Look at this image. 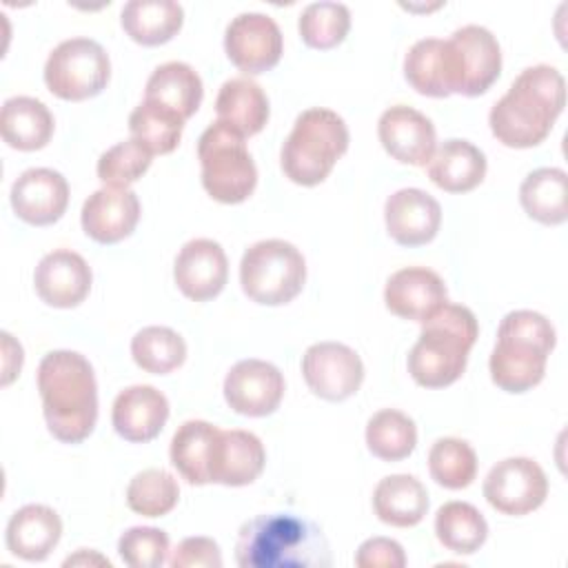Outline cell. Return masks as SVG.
<instances>
[{"instance_id":"7402d4cb","label":"cell","mask_w":568,"mask_h":568,"mask_svg":"<svg viewBox=\"0 0 568 568\" xmlns=\"http://www.w3.org/2000/svg\"><path fill=\"white\" fill-rule=\"evenodd\" d=\"M169 419V399L153 386L138 384L124 388L111 410L115 433L133 444L155 439Z\"/></svg>"},{"instance_id":"cb8c5ba5","label":"cell","mask_w":568,"mask_h":568,"mask_svg":"<svg viewBox=\"0 0 568 568\" xmlns=\"http://www.w3.org/2000/svg\"><path fill=\"white\" fill-rule=\"evenodd\" d=\"M7 548L27 561H42L62 537L60 515L42 504H29L16 510L7 524Z\"/></svg>"},{"instance_id":"d590c367","label":"cell","mask_w":568,"mask_h":568,"mask_svg":"<svg viewBox=\"0 0 568 568\" xmlns=\"http://www.w3.org/2000/svg\"><path fill=\"white\" fill-rule=\"evenodd\" d=\"M417 444L415 422L395 408L377 410L366 424V446L384 462L406 459Z\"/></svg>"},{"instance_id":"30bf717a","label":"cell","mask_w":568,"mask_h":568,"mask_svg":"<svg viewBox=\"0 0 568 568\" xmlns=\"http://www.w3.org/2000/svg\"><path fill=\"white\" fill-rule=\"evenodd\" d=\"M546 495V473L530 457L501 459L484 479V497L501 515H528L544 504Z\"/></svg>"},{"instance_id":"ba28073f","label":"cell","mask_w":568,"mask_h":568,"mask_svg":"<svg viewBox=\"0 0 568 568\" xmlns=\"http://www.w3.org/2000/svg\"><path fill=\"white\" fill-rule=\"evenodd\" d=\"M306 282L304 255L284 240L248 246L240 262L242 291L257 304L282 306L300 295Z\"/></svg>"},{"instance_id":"9c48e42d","label":"cell","mask_w":568,"mask_h":568,"mask_svg":"<svg viewBox=\"0 0 568 568\" xmlns=\"http://www.w3.org/2000/svg\"><path fill=\"white\" fill-rule=\"evenodd\" d=\"M109 75V55L102 44L91 38H71L60 42L44 64V82L49 91L71 102L102 93Z\"/></svg>"},{"instance_id":"d6a6232c","label":"cell","mask_w":568,"mask_h":568,"mask_svg":"<svg viewBox=\"0 0 568 568\" xmlns=\"http://www.w3.org/2000/svg\"><path fill=\"white\" fill-rule=\"evenodd\" d=\"M566 186L568 178L564 169L544 166L526 175L519 186V202L532 220L546 226L564 224L568 217Z\"/></svg>"},{"instance_id":"60d3db41","label":"cell","mask_w":568,"mask_h":568,"mask_svg":"<svg viewBox=\"0 0 568 568\" xmlns=\"http://www.w3.org/2000/svg\"><path fill=\"white\" fill-rule=\"evenodd\" d=\"M153 153L138 140H124L106 149L98 160V178L104 186L126 189L151 166Z\"/></svg>"},{"instance_id":"4316f807","label":"cell","mask_w":568,"mask_h":568,"mask_svg":"<svg viewBox=\"0 0 568 568\" xmlns=\"http://www.w3.org/2000/svg\"><path fill=\"white\" fill-rule=\"evenodd\" d=\"M0 133L11 149L38 151L47 146L53 135V115L44 102L29 95H16L2 104Z\"/></svg>"},{"instance_id":"7c38bea8","label":"cell","mask_w":568,"mask_h":568,"mask_svg":"<svg viewBox=\"0 0 568 568\" xmlns=\"http://www.w3.org/2000/svg\"><path fill=\"white\" fill-rule=\"evenodd\" d=\"M284 40L277 22L257 11L235 16L224 33L229 60L244 73L257 75L273 69L282 58Z\"/></svg>"},{"instance_id":"1f68e13d","label":"cell","mask_w":568,"mask_h":568,"mask_svg":"<svg viewBox=\"0 0 568 568\" xmlns=\"http://www.w3.org/2000/svg\"><path fill=\"white\" fill-rule=\"evenodd\" d=\"M202 80L186 62H164L146 80L144 100L158 102L189 120L202 102Z\"/></svg>"},{"instance_id":"d4e9b609","label":"cell","mask_w":568,"mask_h":568,"mask_svg":"<svg viewBox=\"0 0 568 568\" xmlns=\"http://www.w3.org/2000/svg\"><path fill=\"white\" fill-rule=\"evenodd\" d=\"M266 453L257 435L248 430H220L213 453L211 481L224 486H246L264 470Z\"/></svg>"},{"instance_id":"74e56055","label":"cell","mask_w":568,"mask_h":568,"mask_svg":"<svg viewBox=\"0 0 568 568\" xmlns=\"http://www.w3.org/2000/svg\"><path fill=\"white\" fill-rule=\"evenodd\" d=\"M430 477L450 490L466 488L477 475V455L473 446L457 437H442L428 453Z\"/></svg>"},{"instance_id":"8992f818","label":"cell","mask_w":568,"mask_h":568,"mask_svg":"<svg viewBox=\"0 0 568 568\" xmlns=\"http://www.w3.org/2000/svg\"><path fill=\"white\" fill-rule=\"evenodd\" d=\"M348 149V126L331 109L313 106L295 118L282 144V171L302 186H315L328 178L335 162Z\"/></svg>"},{"instance_id":"7a4b0ae2","label":"cell","mask_w":568,"mask_h":568,"mask_svg":"<svg viewBox=\"0 0 568 568\" xmlns=\"http://www.w3.org/2000/svg\"><path fill=\"white\" fill-rule=\"evenodd\" d=\"M38 390L51 435L80 444L98 422V384L89 359L75 351H51L38 366Z\"/></svg>"},{"instance_id":"f1b7e54d","label":"cell","mask_w":568,"mask_h":568,"mask_svg":"<svg viewBox=\"0 0 568 568\" xmlns=\"http://www.w3.org/2000/svg\"><path fill=\"white\" fill-rule=\"evenodd\" d=\"M373 508L379 521L397 528H410L426 517L428 493L413 475H388L375 486Z\"/></svg>"},{"instance_id":"8d00e7d4","label":"cell","mask_w":568,"mask_h":568,"mask_svg":"<svg viewBox=\"0 0 568 568\" xmlns=\"http://www.w3.org/2000/svg\"><path fill=\"white\" fill-rule=\"evenodd\" d=\"M133 362L153 375H166L184 364L186 344L169 326H146L131 339Z\"/></svg>"},{"instance_id":"4dcf8cb0","label":"cell","mask_w":568,"mask_h":568,"mask_svg":"<svg viewBox=\"0 0 568 568\" xmlns=\"http://www.w3.org/2000/svg\"><path fill=\"white\" fill-rule=\"evenodd\" d=\"M184 11L173 0H131L120 13L126 36L144 47L169 42L182 29Z\"/></svg>"},{"instance_id":"6da1fadb","label":"cell","mask_w":568,"mask_h":568,"mask_svg":"<svg viewBox=\"0 0 568 568\" xmlns=\"http://www.w3.org/2000/svg\"><path fill=\"white\" fill-rule=\"evenodd\" d=\"M564 104L566 82L561 73L550 64H535L524 69L493 104L488 124L504 146L530 149L548 138Z\"/></svg>"},{"instance_id":"83f0119b","label":"cell","mask_w":568,"mask_h":568,"mask_svg":"<svg viewBox=\"0 0 568 568\" xmlns=\"http://www.w3.org/2000/svg\"><path fill=\"white\" fill-rule=\"evenodd\" d=\"M220 428L204 419L184 422L171 439V464L195 486L211 484V466Z\"/></svg>"},{"instance_id":"f6af8a7d","label":"cell","mask_w":568,"mask_h":568,"mask_svg":"<svg viewBox=\"0 0 568 568\" xmlns=\"http://www.w3.org/2000/svg\"><path fill=\"white\" fill-rule=\"evenodd\" d=\"M2 386H9L22 368V346L2 331Z\"/></svg>"},{"instance_id":"f35d334b","label":"cell","mask_w":568,"mask_h":568,"mask_svg":"<svg viewBox=\"0 0 568 568\" xmlns=\"http://www.w3.org/2000/svg\"><path fill=\"white\" fill-rule=\"evenodd\" d=\"M302 40L311 49H333L344 42L351 29V11L342 2H311L297 20Z\"/></svg>"},{"instance_id":"277c9868","label":"cell","mask_w":568,"mask_h":568,"mask_svg":"<svg viewBox=\"0 0 568 568\" xmlns=\"http://www.w3.org/2000/svg\"><path fill=\"white\" fill-rule=\"evenodd\" d=\"M479 335L477 320L462 304H442L422 322V333L408 353V373L424 388H444L457 382Z\"/></svg>"},{"instance_id":"d6986e66","label":"cell","mask_w":568,"mask_h":568,"mask_svg":"<svg viewBox=\"0 0 568 568\" xmlns=\"http://www.w3.org/2000/svg\"><path fill=\"white\" fill-rule=\"evenodd\" d=\"M388 235L402 246L428 244L442 224L439 202L422 189H399L384 204Z\"/></svg>"},{"instance_id":"8fae6325","label":"cell","mask_w":568,"mask_h":568,"mask_svg":"<svg viewBox=\"0 0 568 568\" xmlns=\"http://www.w3.org/2000/svg\"><path fill=\"white\" fill-rule=\"evenodd\" d=\"M302 375L308 388L328 402H342L355 395L364 382L359 355L339 342H320L306 348Z\"/></svg>"},{"instance_id":"5bb4252c","label":"cell","mask_w":568,"mask_h":568,"mask_svg":"<svg viewBox=\"0 0 568 568\" xmlns=\"http://www.w3.org/2000/svg\"><path fill=\"white\" fill-rule=\"evenodd\" d=\"M404 75L422 95L446 98L462 91V64L450 40H417L404 58Z\"/></svg>"},{"instance_id":"ab89813d","label":"cell","mask_w":568,"mask_h":568,"mask_svg":"<svg viewBox=\"0 0 568 568\" xmlns=\"http://www.w3.org/2000/svg\"><path fill=\"white\" fill-rule=\"evenodd\" d=\"M178 499V481L162 468H146L138 473L126 486V504L142 517H162L175 508Z\"/></svg>"},{"instance_id":"bcb514c9","label":"cell","mask_w":568,"mask_h":568,"mask_svg":"<svg viewBox=\"0 0 568 568\" xmlns=\"http://www.w3.org/2000/svg\"><path fill=\"white\" fill-rule=\"evenodd\" d=\"M75 564H102V566H111L109 559L95 555V552H87V550H80L75 557H69L64 561V566H75Z\"/></svg>"},{"instance_id":"f546056e","label":"cell","mask_w":568,"mask_h":568,"mask_svg":"<svg viewBox=\"0 0 568 568\" xmlns=\"http://www.w3.org/2000/svg\"><path fill=\"white\" fill-rule=\"evenodd\" d=\"M217 120L237 133L255 135L268 120V98L251 78H231L220 87L215 100Z\"/></svg>"},{"instance_id":"ac0fdd59","label":"cell","mask_w":568,"mask_h":568,"mask_svg":"<svg viewBox=\"0 0 568 568\" xmlns=\"http://www.w3.org/2000/svg\"><path fill=\"white\" fill-rule=\"evenodd\" d=\"M91 282L93 275L87 260L67 248L47 253L33 273L36 293L44 304L55 308H73L84 302Z\"/></svg>"},{"instance_id":"3957f363","label":"cell","mask_w":568,"mask_h":568,"mask_svg":"<svg viewBox=\"0 0 568 568\" xmlns=\"http://www.w3.org/2000/svg\"><path fill=\"white\" fill-rule=\"evenodd\" d=\"M235 561L242 568H328L333 564L322 528L295 513H264L244 521Z\"/></svg>"},{"instance_id":"7bdbcfd3","label":"cell","mask_w":568,"mask_h":568,"mask_svg":"<svg viewBox=\"0 0 568 568\" xmlns=\"http://www.w3.org/2000/svg\"><path fill=\"white\" fill-rule=\"evenodd\" d=\"M171 568H220V546L209 537H186L178 544L169 559Z\"/></svg>"},{"instance_id":"484cf974","label":"cell","mask_w":568,"mask_h":568,"mask_svg":"<svg viewBox=\"0 0 568 568\" xmlns=\"http://www.w3.org/2000/svg\"><path fill=\"white\" fill-rule=\"evenodd\" d=\"M486 175V155L468 140H446L428 162V178L448 193L473 191Z\"/></svg>"},{"instance_id":"e575fe53","label":"cell","mask_w":568,"mask_h":568,"mask_svg":"<svg viewBox=\"0 0 568 568\" xmlns=\"http://www.w3.org/2000/svg\"><path fill=\"white\" fill-rule=\"evenodd\" d=\"M182 129H184L182 115L151 100L140 102L129 115V131L133 140L144 144L153 155L171 153L180 144Z\"/></svg>"},{"instance_id":"836d02e7","label":"cell","mask_w":568,"mask_h":568,"mask_svg":"<svg viewBox=\"0 0 568 568\" xmlns=\"http://www.w3.org/2000/svg\"><path fill=\"white\" fill-rule=\"evenodd\" d=\"M435 535L444 548L457 555H473L484 546L488 524L473 504L448 501L435 515Z\"/></svg>"},{"instance_id":"52a82bcc","label":"cell","mask_w":568,"mask_h":568,"mask_svg":"<svg viewBox=\"0 0 568 568\" xmlns=\"http://www.w3.org/2000/svg\"><path fill=\"white\" fill-rule=\"evenodd\" d=\"M204 191L222 204L244 202L257 184V169L244 135L215 120L197 140Z\"/></svg>"},{"instance_id":"b9f144b4","label":"cell","mask_w":568,"mask_h":568,"mask_svg":"<svg viewBox=\"0 0 568 568\" xmlns=\"http://www.w3.org/2000/svg\"><path fill=\"white\" fill-rule=\"evenodd\" d=\"M122 561L131 568H160L166 561L169 537L153 526H133L118 541Z\"/></svg>"},{"instance_id":"e0dca14e","label":"cell","mask_w":568,"mask_h":568,"mask_svg":"<svg viewBox=\"0 0 568 568\" xmlns=\"http://www.w3.org/2000/svg\"><path fill=\"white\" fill-rule=\"evenodd\" d=\"M11 209L33 226H47L62 217L69 204V184L53 169H27L11 186Z\"/></svg>"},{"instance_id":"9a60e30c","label":"cell","mask_w":568,"mask_h":568,"mask_svg":"<svg viewBox=\"0 0 568 568\" xmlns=\"http://www.w3.org/2000/svg\"><path fill=\"white\" fill-rule=\"evenodd\" d=\"M377 135L384 151L402 164L426 166L435 153L433 122L406 104H395L379 115Z\"/></svg>"},{"instance_id":"2e32d148","label":"cell","mask_w":568,"mask_h":568,"mask_svg":"<svg viewBox=\"0 0 568 568\" xmlns=\"http://www.w3.org/2000/svg\"><path fill=\"white\" fill-rule=\"evenodd\" d=\"M173 277L182 295L189 300H213L222 293L229 280V260L224 248L206 237L186 242L175 257Z\"/></svg>"},{"instance_id":"5b68a950","label":"cell","mask_w":568,"mask_h":568,"mask_svg":"<svg viewBox=\"0 0 568 568\" xmlns=\"http://www.w3.org/2000/svg\"><path fill=\"white\" fill-rule=\"evenodd\" d=\"M555 342V328L541 313L510 311L497 328L488 362L490 379L506 393L530 390L544 379Z\"/></svg>"},{"instance_id":"44dd1931","label":"cell","mask_w":568,"mask_h":568,"mask_svg":"<svg viewBox=\"0 0 568 568\" xmlns=\"http://www.w3.org/2000/svg\"><path fill=\"white\" fill-rule=\"evenodd\" d=\"M386 308L404 320L424 322L442 304L448 302L444 280L424 266H408L395 271L384 288Z\"/></svg>"},{"instance_id":"ffe728a7","label":"cell","mask_w":568,"mask_h":568,"mask_svg":"<svg viewBox=\"0 0 568 568\" xmlns=\"http://www.w3.org/2000/svg\"><path fill=\"white\" fill-rule=\"evenodd\" d=\"M82 229L100 244H115L129 237L140 220V200L129 189L102 186L82 204Z\"/></svg>"},{"instance_id":"4fadbf2b","label":"cell","mask_w":568,"mask_h":568,"mask_svg":"<svg viewBox=\"0 0 568 568\" xmlns=\"http://www.w3.org/2000/svg\"><path fill=\"white\" fill-rule=\"evenodd\" d=\"M284 397V375L264 359H242L224 377L226 404L246 417H264L277 410Z\"/></svg>"},{"instance_id":"ee69618b","label":"cell","mask_w":568,"mask_h":568,"mask_svg":"<svg viewBox=\"0 0 568 568\" xmlns=\"http://www.w3.org/2000/svg\"><path fill=\"white\" fill-rule=\"evenodd\" d=\"M355 564L359 568H402L406 564V555L395 539L371 537L357 548Z\"/></svg>"},{"instance_id":"603a6c76","label":"cell","mask_w":568,"mask_h":568,"mask_svg":"<svg viewBox=\"0 0 568 568\" xmlns=\"http://www.w3.org/2000/svg\"><path fill=\"white\" fill-rule=\"evenodd\" d=\"M462 64V95L486 93L501 71V49L497 38L479 24H466L448 38Z\"/></svg>"}]
</instances>
